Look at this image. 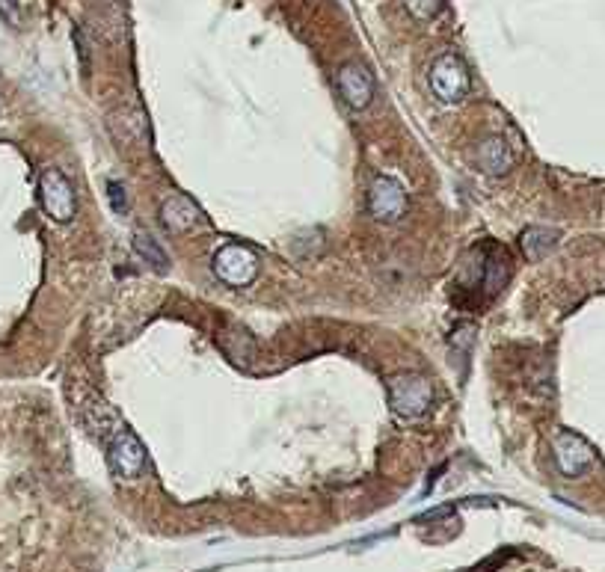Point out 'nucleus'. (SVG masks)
<instances>
[{
    "label": "nucleus",
    "mask_w": 605,
    "mask_h": 572,
    "mask_svg": "<svg viewBox=\"0 0 605 572\" xmlns=\"http://www.w3.org/2000/svg\"><path fill=\"white\" fill-rule=\"evenodd\" d=\"M389 407L395 418H404V421L422 418L433 407V383L419 371L398 374L389 383Z\"/></svg>",
    "instance_id": "f257e3e1"
},
{
    "label": "nucleus",
    "mask_w": 605,
    "mask_h": 572,
    "mask_svg": "<svg viewBox=\"0 0 605 572\" xmlns=\"http://www.w3.org/2000/svg\"><path fill=\"white\" fill-rule=\"evenodd\" d=\"M214 276L229 288H247L259 276V255L244 244H223L211 258Z\"/></svg>",
    "instance_id": "f03ea898"
},
{
    "label": "nucleus",
    "mask_w": 605,
    "mask_h": 572,
    "mask_svg": "<svg viewBox=\"0 0 605 572\" xmlns=\"http://www.w3.org/2000/svg\"><path fill=\"white\" fill-rule=\"evenodd\" d=\"M428 83L442 104H460L469 95V69L457 54H439L431 63Z\"/></svg>",
    "instance_id": "7ed1b4c3"
},
{
    "label": "nucleus",
    "mask_w": 605,
    "mask_h": 572,
    "mask_svg": "<svg viewBox=\"0 0 605 572\" xmlns=\"http://www.w3.org/2000/svg\"><path fill=\"white\" fill-rule=\"evenodd\" d=\"M39 202H42L45 214L54 223H69L75 217V211H78L75 187L57 166L42 169V175H39Z\"/></svg>",
    "instance_id": "20e7f679"
},
{
    "label": "nucleus",
    "mask_w": 605,
    "mask_h": 572,
    "mask_svg": "<svg viewBox=\"0 0 605 572\" xmlns=\"http://www.w3.org/2000/svg\"><path fill=\"white\" fill-rule=\"evenodd\" d=\"M472 270H475V285L487 294V297H496L508 279H511V258L502 246H478L469 258Z\"/></svg>",
    "instance_id": "39448f33"
},
{
    "label": "nucleus",
    "mask_w": 605,
    "mask_h": 572,
    "mask_svg": "<svg viewBox=\"0 0 605 572\" xmlns=\"http://www.w3.org/2000/svg\"><path fill=\"white\" fill-rule=\"evenodd\" d=\"M407 190L401 181L389 178V175H377L371 181V190H368V211L374 220L380 223H398L404 214H407Z\"/></svg>",
    "instance_id": "423d86ee"
},
{
    "label": "nucleus",
    "mask_w": 605,
    "mask_h": 572,
    "mask_svg": "<svg viewBox=\"0 0 605 572\" xmlns=\"http://www.w3.org/2000/svg\"><path fill=\"white\" fill-rule=\"evenodd\" d=\"M552 454H555V466L564 478H582L594 466V448L570 430L555 433Z\"/></svg>",
    "instance_id": "0eeeda50"
},
{
    "label": "nucleus",
    "mask_w": 605,
    "mask_h": 572,
    "mask_svg": "<svg viewBox=\"0 0 605 572\" xmlns=\"http://www.w3.org/2000/svg\"><path fill=\"white\" fill-rule=\"evenodd\" d=\"M149 466V454L143 448V442L128 433L119 430L110 442V469L122 478V481H137Z\"/></svg>",
    "instance_id": "6e6552de"
},
{
    "label": "nucleus",
    "mask_w": 605,
    "mask_h": 572,
    "mask_svg": "<svg viewBox=\"0 0 605 572\" xmlns=\"http://www.w3.org/2000/svg\"><path fill=\"white\" fill-rule=\"evenodd\" d=\"M336 89H339V98L345 101L350 110H365L371 101H374V81H371V72L350 60L342 63L339 72H336Z\"/></svg>",
    "instance_id": "1a4fd4ad"
},
{
    "label": "nucleus",
    "mask_w": 605,
    "mask_h": 572,
    "mask_svg": "<svg viewBox=\"0 0 605 572\" xmlns=\"http://www.w3.org/2000/svg\"><path fill=\"white\" fill-rule=\"evenodd\" d=\"M161 220H164V226L170 232H193V229H199L205 223V214H202V208L190 196L175 193L170 199H164Z\"/></svg>",
    "instance_id": "9d476101"
},
{
    "label": "nucleus",
    "mask_w": 605,
    "mask_h": 572,
    "mask_svg": "<svg viewBox=\"0 0 605 572\" xmlns=\"http://www.w3.org/2000/svg\"><path fill=\"white\" fill-rule=\"evenodd\" d=\"M475 164H478L481 172L502 178V175H508L514 169L517 155H514V149H511V143L505 137H487L475 152Z\"/></svg>",
    "instance_id": "9b49d317"
},
{
    "label": "nucleus",
    "mask_w": 605,
    "mask_h": 572,
    "mask_svg": "<svg viewBox=\"0 0 605 572\" xmlns=\"http://www.w3.org/2000/svg\"><path fill=\"white\" fill-rule=\"evenodd\" d=\"M558 238H561V232H558V229L531 226V229H525V232H522L519 244H522V252H525V258H528V261H540V258H546V255H549V252L558 246Z\"/></svg>",
    "instance_id": "f8f14e48"
},
{
    "label": "nucleus",
    "mask_w": 605,
    "mask_h": 572,
    "mask_svg": "<svg viewBox=\"0 0 605 572\" xmlns=\"http://www.w3.org/2000/svg\"><path fill=\"white\" fill-rule=\"evenodd\" d=\"M134 252H137L152 270H161V273L170 270V255H167V249L158 244L149 232H137V235H134Z\"/></svg>",
    "instance_id": "ddd939ff"
},
{
    "label": "nucleus",
    "mask_w": 605,
    "mask_h": 572,
    "mask_svg": "<svg viewBox=\"0 0 605 572\" xmlns=\"http://www.w3.org/2000/svg\"><path fill=\"white\" fill-rule=\"evenodd\" d=\"M404 9H407L416 21H431L433 15L442 9V0H404Z\"/></svg>",
    "instance_id": "4468645a"
},
{
    "label": "nucleus",
    "mask_w": 605,
    "mask_h": 572,
    "mask_svg": "<svg viewBox=\"0 0 605 572\" xmlns=\"http://www.w3.org/2000/svg\"><path fill=\"white\" fill-rule=\"evenodd\" d=\"M107 193H110L113 211H116V214H125V211H128V193H125L122 181H110V184H107Z\"/></svg>",
    "instance_id": "2eb2a0df"
},
{
    "label": "nucleus",
    "mask_w": 605,
    "mask_h": 572,
    "mask_svg": "<svg viewBox=\"0 0 605 572\" xmlns=\"http://www.w3.org/2000/svg\"><path fill=\"white\" fill-rule=\"evenodd\" d=\"M0 18H3V21H9V24H18V21H21L18 0H0Z\"/></svg>",
    "instance_id": "dca6fc26"
}]
</instances>
